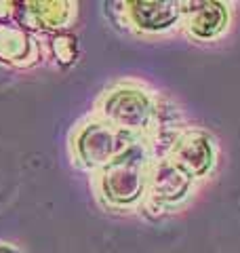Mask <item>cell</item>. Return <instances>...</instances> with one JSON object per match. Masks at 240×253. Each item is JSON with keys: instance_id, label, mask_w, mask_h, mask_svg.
Segmentation results:
<instances>
[{"instance_id": "cell-1", "label": "cell", "mask_w": 240, "mask_h": 253, "mask_svg": "<svg viewBox=\"0 0 240 253\" xmlns=\"http://www.w3.org/2000/svg\"><path fill=\"white\" fill-rule=\"evenodd\" d=\"M133 133L122 131L118 126L110 125L108 121H95L80 129L74 141L76 156L84 167H108L118 156H122L126 150L135 144H129Z\"/></svg>"}, {"instance_id": "cell-2", "label": "cell", "mask_w": 240, "mask_h": 253, "mask_svg": "<svg viewBox=\"0 0 240 253\" xmlns=\"http://www.w3.org/2000/svg\"><path fill=\"white\" fill-rule=\"evenodd\" d=\"M103 121L118 126L122 131H150L152 123L158 114V106L152 101L150 93L141 89H131V86H120L106 93L103 97Z\"/></svg>"}, {"instance_id": "cell-3", "label": "cell", "mask_w": 240, "mask_h": 253, "mask_svg": "<svg viewBox=\"0 0 240 253\" xmlns=\"http://www.w3.org/2000/svg\"><path fill=\"white\" fill-rule=\"evenodd\" d=\"M194 9H183L181 28L194 41H213L228 28L230 15L221 2H190Z\"/></svg>"}, {"instance_id": "cell-4", "label": "cell", "mask_w": 240, "mask_h": 253, "mask_svg": "<svg viewBox=\"0 0 240 253\" xmlns=\"http://www.w3.org/2000/svg\"><path fill=\"white\" fill-rule=\"evenodd\" d=\"M126 6L133 26L150 34L173 30L183 19L181 2H131Z\"/></svg>"}, {"instance_id": "cell-5", "label": "cell", "mask_w": 240, "mask_h": 253, "mask_svg": "<svg viewBox=\"0 0 240 253\" xmlns=\"http://www.w3.org/2000/svg\"><path fill=\"white\" fill-rule=\"evenodd\" d=\"M32 46H34V42L30 41V36L21 28H0V57L15 63H23L21 59L28 57Z\"/></svg>"}, {"instance_id": "cell-6", "label": "cell", "mask_w": 240, "mask_h": 253, "mask_svg": "<svg viewBox=\"0 0 240 253\" xmlns=\"http://www.w3.org/2000/svg\"><path fill=\"white\" fill-rule=\"evenodd\" d=\"M51 51L59 63H72L76 57V38L68 34H55L51 38Z\"/></svg>"}, {"instance_id": "cell-7", "label": "cell", "mask_w": 240, "mask_h": 253, "mask_svg": "<svg viewBox=\"0 0 240 253\" xmlns=\"http://www.w3.org/2000/svg\"><path fill=\"white\" fill-rule=\"evenodd\" d=\"M0 253H19V251L13 249V247H9V245H2V243H0Z\"/></svg>"}]
</instances>
